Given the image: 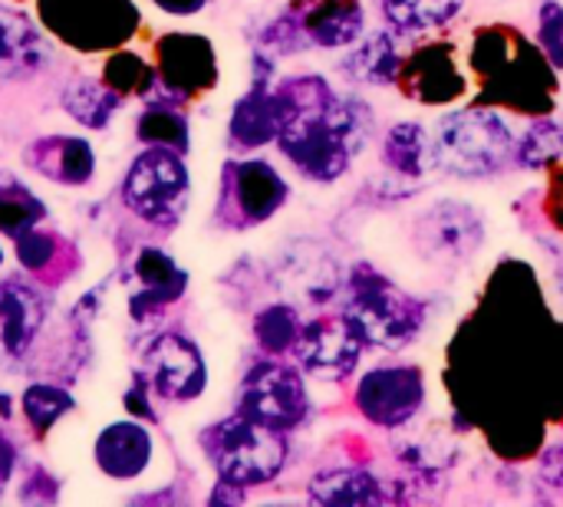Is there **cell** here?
I'll list each match as a JSON object with an SVG mask.
<instances>
[{"instance_id": "7402d4cb", "label": "cell", "mask_w": 563, "mask_h": 507, "mask_svg": "<svg viewBox=\"0 0 563 507\" xmlns=\"http://www.w3.org/2000/svg\"><path fill=\"white\" fill-rule=\"evenodd\" d=\"M563 158V132L561 122L554 119H538L528 125L525 135H518L515 142V162L521 168H544L551 162Z\"/></svg>"}, {"instance_id": "5bb4252c", "label": "cell", "mask_w": 563, "mask_h": 507, "mask_svg": "<svg viewBox=\"0 0 563 507\" xmlns=\"http://www.w3.org/2000/svg\"><path fill=\"white\" fill-rule=\"evenodd\" d=\"M49 56L43 33L16 10L0 7V76L20 79L36 73Z\"/></svg>"}, {"instance_id": "e575fe53", "label": "cell", "mask_w": 563, "mask_h": 507, "mask_svg": "<svg viewBox=\"0 0 563 507\" xmlns=\"http://www.w3.org/2000/svg\"><path fill=\"white\" fill-rule=\"evenodd\" d=\"M558 287H561V294H563V267L558 271Z\"/></svg>"}, {"instance_id": "5b68a950", "label": "cell", "mask_w": 563, "mask_h": 507, "mask_svg": "<svg viewBox=\"0 0 563 507\" xmlns=\"http://www.w3.org/2000/svg\"><path fill=\"white\" fill-rule=\"evenodd\" d=\"M416 247L435 264H465L485 244V218L468 201L442 198L416 218Z\"/></svg>"}, {"instance_id": "7a4b0ae2", "label": "cell", "mask_w": 563, "mask_h": 507, "mask_svg": "<svg viewBox=\"0 0 563 507\" xmlns=\"http://www.w3.org/2000/svg\"><path fill=\"white\" fill-rule=\"evenodd\" d=\"M343 320L373 350H406L419 340L426 327V304L399 290L389 277L356 267L350 274V297L343 304Z\"/></svg>"}, {"instance_id": "603a6c76", "label": "cell", "mask_w": 563, "mask_h": 507, "mask_svg": "<svg viewBox=\"0 0 563 507\" xmlns=\"http://www.w3.org/2000/svg\"><path fill=\"white\" fill-rule=\"evenodd\" d=\"M303 323L297 317V310L287 304H271L267 310H261L257 323H254V337L257 343L267 350V353H287L297 346V337H300Z\"/></svg>"}, {"instance_id": "d6986e66", "label": "cell", "mask_w": 563, "mask_h": 507, "mask_svg": "<svg viewBox=\"0 0 563 507\" xmlns=\"http://www.w3.org/2000/svg\"><path fill=\"white\" fill-rule=\"evenodd\" d=\"M96 455H99L102 472H109L112 478H132L148 465L152 439H148V432L142 426L119 422V426H109L99 436Z\"/></svg>"}, {"instance_id": "ac0fdd59", "label": "cell", "mask_w": 563, "mask_h": 507, "mask_svg": "<svg viewBox=\"0 0 563 507\" xmlns=\"http://www.w3.org/2000/svg\"><path fill=\"white\" fill-rule=\"evenodd\" d=\"M43 323V300L23 284H0V353L20 356Z\"/></svg>"}, {"instance_id": "9c48e42d", "label": "cell", "mask_w": 563, "mask_h": 507, "mask_svg": "<svg viewBox=\"0 0 563 507\" xmlns=\"http://www.w3.org/2000/svg\"><path fill=\"white\" fill-rule=\"evenodd\" d=\"M185 195H188V172L181 158L165 145H155L145 155H139L125 178V201L152 221L172 218L185 205Z\"/></svg>"}, {"instance_id": "52a82bcc", "label": "cell", "mask_w": 563, "mask_h": 507, "mask_svg": "<svg viewBox=\"0 0 563 507\" xmlns=\"http://www.w3.org/2000/svg\"><path fill=\"white\" fill-rule=\"evenodd\" d=\"M310 399L297 370L284 363H257L241 386V416L271 429H297L307 419Z\"/></svg>"}, {"instance_id": "2e32d148", "label": "cell", "mask_w": 563, "mask_h": 507, "mask_svg": "<svg viewBox=\"0 0 563 507\" xmlns=\"http://www.w3.org/2000/svg\"><path fill=\"white\" fill-rule=\"evenodd\" d=\"M383 165L396 178H422L432 168V135L422 122L402 119L386 129L379 145Z\"/></svg>"}, {"instance_id": "d590c367", "label": "cell", "mask_w": 563, "mask_h": 507, "mask_svg": "<svg viewBox=\"0 0 563 507\" xmlns=\"http://www.w3.org/2000/svg\"><path fill=\"white\" fill-rule=\"evenodd\" d=\"M561 132H563V122H561Z\"/></svg>"}, {"instance_id": "4fadbf2b", "label": "cell", "mask_w": 563, "mask_h": 507, "mask_svg": "<svg viewBox=\"0 0 563 507\" xmlns=\"http://www.w3.org/2000/svg\"><path fill=\"white\" fill-rule=\"evenodd\" d=\"M287 122H290V99L284 96V89L267 92L264 82H257L238 102L234 119H231V135L251 148V145H264V142L277 139Z\"/></svg>"}, {"instance_id": "1f68e13d", "label": "cell", "mask_w": 563, "mask_h": 507, "mask_svg": "<svg viewBox=\"0 0 563 507\" xmlns=\"http://www.w3.org/2000/svg\"><path fill=\"white\" fill-rule=\"evenodd\" d=\"M538 472H541L544 485H551V488L563 492V445H554V449H548V452H544V459H541Z\"/></svg>"}, {"instance_id": "d4e9b609", "label": "cell", "mask_w": 563, "mask_h": 507, "mask_svg": "<svg viewBox=\"0 0 563 507\" xmlns=\"http://www.w3.org/2000/svg\"><path fill=\"white\" fill-rule=\"evenodd\" d=\"M63 102H66V109H69L73 119H79V122H86V125H102V122H109V115H112V109H115L119 99H115V92L106 89V86L79 82V86H73V89L63 96Z\"/></svg>"}, {"instance_id": "484cf974", "label": "cell", "mask_w": 563, "mask_h": 507, "mask_svg": "<svg viewBox=\"0 0 563 507\" xmlns=\"http://www.w3.org/2000/svg\"><path fill=\"white\" fill-rule=\"evenodd\" d=\"M139 274L148 284L152 294H158V300H172L181 287H185V274L158 251H145L139 261Z\"/></svg>"}, {"instance_id": "7c38bea8", "label": "cell", "mask_w": 563, "mask_h": 507, "mask_svg": "<svg viewBox=\"0 0 563 507\" xmlns=\"http://www.w3.org/2000/svg\"><path fill=\"white\" fill-rule=\"evenodd\" d=\"M340 73L353 86H376L386 89L399 79L402 73V53L396 30H373L363 33L353 46H346V56L340 59Z\"/></svg>"}, {"instance_id": "44dd1931", "label": "cell", "mask_w": 563, "mask_h": 507, "mask_svg": "<svg viewBox=\"0 0 563 507\" xmlns=\"http://www.w3.org/2000/svg\"><path fill=\"white\" fill-rule=\"evenodd\" d=\"M379 498V482L363 469H330L310 482V502L317 505H373Z\"/></svg>"}, {"instance_id": "4316f807", "label": "cell", "mask_w": 563, "mask_h": 507, "mask_svg": "<svg viewBox=\"0 0 563 507\" xmlns=\"http://www.w3.org/2000/svg\"><path fill=\"white\" fill-rule=\"evenodd\" d=\"M69 406H73V399H69L63 389H53V386H30V389L23 393V412H26V419H30L36 429L53 426Z\"/></svg>"}, {"instance_id": "30bf717a", "label": "cell", "mask_w": 563, "mask_h": 507, "mask_svg": "<svg viewBox=\"0 0 563 507\" xmlns=\"http://www.w3.org/2000/svg\"><path fill=\"white\" fill-rule=\"evenodd\" d=\"M366 343L353 333V327L343 317H320L303 323L297 337V360L300 370L323 379V383H343L356 373L363 360Z\"/></svg>"}, {"instance_id": "8fae6325", "label": "cell", "mask_w": 563, "mask_h": 507, "mask_svg": "<svg viewBox=\"0 0 563 507\" xmlns=\"http://www.w3.org/2000/svg\"><path fill=\"white\" fill-rule=\"evenodd\" d=\"M145 366H148V376H152L158 396L175 399V403L201 396L205 379H208L201 353L175 333H165L148 346Z\"/></svg>"}, {"instance_id": "83f0119b", "label": "cell", "mask_w": 563, "mask_h": 507, "mask_svg": "<svg viewBox=\"0 0 563 507\" xmlns=\"http://www.w3.org/2000/svg\"><path fill=\"white\" fill-rule=\"evenodd\" d=\"M538 43L554 69H563V3L544 0L538 7Z\"/></svg>"}, {"instance_id": "cb8c5ba5", "label": "cell", "mask_w": 563, "mask_h": 507, "mask_svg": "<svg viewBox=\"0 0 563 507\" xmlns=\"http://www.w3.org/2000/svg\"><path fill=\"white\" fill-rule=\"evenodd\" d=\"M399 462L429 478L442 475L455 462V452L439 436H409L406 445H399Z\"/></svg>"}, {"instance_id": "836d02e7", "label": "cell", "mask_w": 563, "mask_h": 507, "mask_svg": "<svg viewBox=\"0 0 563 507\" xmlns=\"http://www.w3.org/2000/svg\"><path fill=\"white\" fill-rule=\"evenodd\" d=\"M10 472H13V449H10V442L0 436V492H3L7 482H10Z\"/></svg>"}, {"instance_id": "4dcf8cb0", "label": "cell", "mask_w": 563, "mask_h": 507, "mask_svg": "<svg viewBox=\"0 0 563 507\" xmlns=\"http://www.w3.org/2000/svg\"><path fill=\"white\" fill-rule=\"evenodd\" d=\"M36 221V205L23 195V201L20 198H13V201H0V228L3 231H26L30 224Z\"/></svg>"}, {"instance_id": "f546056e", "label": "cell", "mask_w": 563, "mask_h": 507, "mask_svg": "<svg viewBox=\"0 0 563 507\" xmlns=\"http://www.w3.org/2000/svg\"><path fill=\"white\" fill-rule=\"evenodd\" d=\"M139 135L145 142H155V145H165V148H178V145H185V119L175 115V112L152 109V112L142 115Z\"/></svg>"}, {"instance_id": "ffe728a7", "label": "cell", "mask_w": 563, "mask_h": 507, "mask_svg": "<svg viewBox=\"0 0 563 507\" xmlns=\"http://www.w3.org/2000/svg\"><path fill=\"white\" fill-rule=\"evenodd\" d=\"M379 7L396 33L419 36L449 26L465 10V0H379Z\"/></svg>"}, {"instance_id": "3957f363", "label": "cell", "mask_w": 563, "mask_h": 507, "mask_svg": "<svg viewBox=\"0 0 563 507\" xmlns=\"http://www.w3.org/2000/svg\"><path fill=\"white\" fill-rule=\"evenodd\" d=\"M211 459L224 485H238V488L267 485L287 465V442L280 429H271L238 412L234 419L214 429Z\"/></svg>"}, {"instance_id": "8992f818", "label": "cell", "mask_w": 563, "mask_h": 507, "mask_svg": "<svg viewBox=\"0 0 563 507\" xmlns=\"http://www.w3.org/2000/svg\"><path fill=\"white\" fill-rule=\"evenodd\" d=\"M271 271H274L277 290L290 304L320 307V304H330L340 294V287H343V271H340L336 254L327 244L313 241V238L290 241L277 254Z\"/></svg>"}, {"instance_id": "e0dca14e", "label": "cell", "mask_w": 563, "mask_h": 507, "mask_svg": "<svg viewBox=\"0 0 563 507\" xmlns=\"http://www.w3.org/2000/svg\"><path fill=\"white\" fill-rule=\"evenodd\" d=\"M234 198L247 221H267L287 201V181L267 162H241L234 168Z\"/></svg>"}, {"instance_id": "ba28073f", "label": "cell", "mask_w": 563, "mask_h": 507, "mask_svg": "<svg viewBox=\"0 0 563 507\" xmlns=\"http://www.w3.org/2000/svg\"><path fill=\"white\" fill-rule=\"evenodd\" d=\"M426 406L419 366H376L356 383V409L379 429H406Z\"/></svg>"}, {"instance_id": "6da1fadb", "label": "cell", "mask_w": 563, "mask_h": 507, "mask_svg": "<svg viewBox=\"0 0 563 507\" xmlns=\"http://www.w3.org/2000/svg\"><path fill=\"white\" fill-rule=\"evenodd\" d=\"M515 142L518 135L501 112H445L432 129V168L462 181L495 178L515 162Z\"/></svg>"}, {"instance_id": "d6a6232c", "label": "cell", "mask_w": 563, "mask_h": 507, "mask_svg": "<svg viewBox=\"0 0 563 507\" xmlns=\"http://www.w3.org/2000/svg\"><path fill=\"white\" fill-rule=\"evenodd\" d=\"M49 254V241L46 238H23L20 241V261L26 267H40V261Z\"/></svg>"}, {"instance_id": "277c9868", "label": "cell", "mask_w": 563, "mask_h": 507, "mask_svg": "<svg viewBox=\"0 0 563 507\" xmlns=\"http://www.w3.org/2000/svg\"><path fill=\"white\" fill-rule=\"evenodd\" d=\"M327 106L294 112L290 122L284 125V132L277 135V142H280L284 155L294 162V168L320 185H333L336 178H343L356 158V148L333 125Z\"/></svg>"}, {"instance_id": "9a60e30c", "label": "cell", "mask_w": 563, "mask_h": 507, "mask_svg": "<svg viewBox=\"0 0 563 507\" xmlns=\"http://www.w3.org/2000/svg\"><path fill=\"white\" fill-rule=\"evenodd\" d=\"M303 26L313 46L346 49L366 33V10L360 0H320L303 13Z\"/></svg>"}, {"instance_id": "f1b7e54d", "label": "cell", "mask_w": 563, "mask_h": 507, "mask_svg": "<svg viewBox=\"0 0 563 507\" xmlns=\"http://www.w3.org/2000/svg\"><path fill=\"white\" fill-rule=\"evenodd\" d=\"M53 162L56 165L46 172H53L56 178H66V181H82L92 168V152L82 139H63L53 145Z\"/></svg>"}]
</instances>
